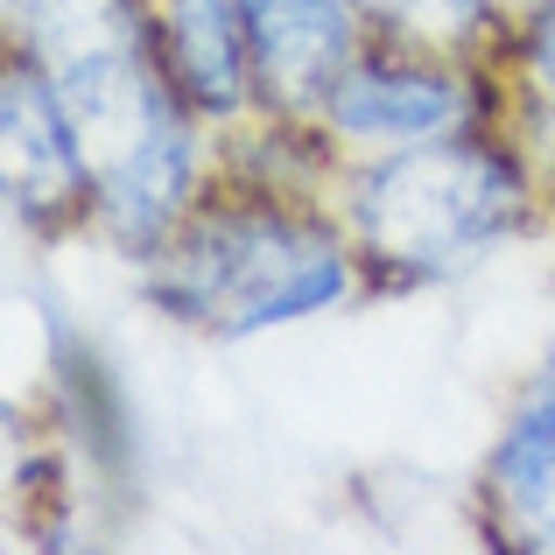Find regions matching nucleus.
<instances>
[{
    "label": "nucleus",
    "mask_w": 555,
    "mask_h": 555,
    "mask_svg": "<svg viewBox=\"0 0 555 555\" xmlns=\"http://www.w3.org/2000/svg\"><path fill=\"white\" fill-rule=\"evenodd\" d=\"M134 288L197 338H260L366 296V268L324 197L211 177L183 225L134 268Z\"/></svg>",
    "instance_id": "1"
},
{
    "label": "nucleus",
    "mask_w": 555,
    "mask_h": 555,
    "mask_svg": "<svg viewBox=\"0 0 555 555\" xmlns=\"http://www.w3.org/2000/svg\"><path fill=\"white\" fill-rule=\"evenodd\" d=\"M331 211L352 232L366 296H415L486 268L500 246L555 218V204L506 127H472L422 149L352 155L331 183Z\"/></svg>",
    "instance_id": "2"
},
{
    "label": "nucleus",
    "mask_w": 555,
    "mask_h": 555,
    "mask_svg": "<svg viewBox=\"0 0 555 555\" xmlns=\"http://www.w3.org/2000/svg\"><path fill=\"white\" fill-rule=\"evenodd\" d=\"M317 127L331 134V149L345 163L352 155H393L443 134H472V127H506V85L500 64L436 56L415 50V42L373 36L359 50V64L331 85Z\"/></svg>",
    "instance_id": "3"
},
{
    "label": "nucleus",
    "mask_w": 555,
    "mask_h": 555,
    "mask_svg": "<svg viewBox=\"0 0 555 555\" xmlns=\"http://www.w3.org/2000/svg\"><path fill=\"white\" fill-rule=\"evenodd\" d=\"M0 197L8 225L36 246L92 232V163L78 149V127L42 64L14 42L0 56Z\"/></svg>",
    "instance_id": "4"
},
{
    "label": "nucleus",
    "mask_w": 555,
    "mask_h": 555,
    "mask_svg": "<svg viewBox=\"0 0 555 555\" xmlns=\"http://www.w3.org/2000/svg\"><path fill=\"white\" fill-rule=\"evenodd\" d=\"M240 28L254 99L260 113H282V120H317L331 85L373 42L366 0H240Z\"/></svg>",
    "instance_id": "5"
},
{
    "label": "nucleus",
    "mask_w": 555,
    "mask_h": 555,
    "mask_svg": "<svg viewBox=\"0 0 555 555\" xmlns=\"http://www.w3.org/2000/svg\"><path fill=\"white\" fill-rule=\"evenodd\" d=\"M149 36H155V56H163L169 85L211 127H232L246 113H260L240 0H149Z\"/></svg>",
    "instance_id": "6"
},
{
    "label": "nucleus",
    "mask_w": 555,
    "mask_h": 555,
    "mask_svg": "<svg viewBox=\"0 0 555 555\" xmlns=\"http://www.w3.org/2000/svg\"><path fill=\"white\" fill-rule=\"evenodd\" d=\"M472 514L492 548L555 555V436L548 429H528V422L506 415L500 443L486 450Z\"/></svg>",
    "instance_id": "7"
},
{
    "label": "nucleus",
    "mask_w": 555,
    "mask_h": 555,
    "mask_svg": "<svg viewBox=\"0 0 555 555\" xmlns=\"http://www.w3.org/2000/svg\"><path fill=\"white\" fill-rule=\"evenodd\" d=\"M500 85H506V134L528 149L542 169L548 204H555V0L534 8L500 50Z\"/></svg>",
    "instance_id": "8"
},
{
    "label": "nucleus",
    "mask_w": 555,
    "mask_h": 555,
    "mask_svg": "<svg viewBox=\"0 0 555 555\" xmlns=\"http://www.w3.org/2000/svg\"><path fill=\"white\" fill-rule=\"evenodd\" d=\"M534 8H548V0H500V14H506V28H520Z\"/></svg>",
    "instance_id": "9"
},
{
    "label": "nucleus",
    "mask_w": 555,
    "mask_h": 555,
    "mask_svg": "<svg viewBox=\"0 0 555 555\" xmlns=\"http://www.w3.org/2000/svg\"><path fill=\"white\" fill-rule=\"evenodd\" d=\"M8 14H22V0H0V22H8Z\"/></svg>",
    "instance_id": "10"
}]
</instances>
